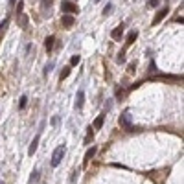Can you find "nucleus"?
<instances>
[{
  "label": "nucleus",
  "instance_id": "obj_1",
  "mask_svg": "<svg viewBox=\"0 0 184 184\" xmlns=\"http://www.w3.org/2000/svg\"><path fill=\"white\" fill-rule=\"evenodd\" d=\"M65 151H66V146H65V144L59 146V147H55V151H53V155H52V160H50L52 168H57V166L61 164V160H63V157H65Z\"/></svg>",
  "mask_w": 184,
  "mask_h": 184
},
{
  "label": "nucleus",
  "instance_id": "obj_2",
  "mask_svg": "<svg viewBox=\"0 0 184 184\" xmlns=\"http://www.w3.org/2000/svg\"><path fill=\"white\" fill-rule=\"evenodd\" d=\"M120 125L122 127H125V129H133V118H131V114L129 112H123L122 116H120Z\"/></svg>",
  "mask_w": 184,
  "mask_h": 184
},
{
  "label": "nucleus",
  "instance_id": "obj_3",
  "mask_svg": "<svg viewBox=\"0 0 184 184\" xmlns=\"http://www.w3.org/2000/svg\"><path fill=\"white\" fill-rule=\"evenodd\" d=\"M61 9L70 15V13H76V11H77V6H76L74 2H70V0H63V2H61Z\"/></svg>",
  "mask_w": 184,
  "mask_h": 184
},
{
  "label": "nucleus",
  "instance_id": "obj_4",
  "mask_svg": "<svg viewBox=\"0 0 184 184\" xmlns=\"http://www.w3.org/2000/svg\"><path fill=\"white\" fill-rule=\"evenodd\" d=\"M83 103H85V90L79 88V90H77V96H76V109H81Z\"/></svg>",
  "mask_w": 184,
  "mask_h": 184
},
{
  "label": "nucleus",
  "instance_id": "obj_5",
  "mask_svg": "<svg viewBox=\"0 0 184 184\" xmlns=\"http://www.w3.org/2000/svg\"><path fill=\"white\" fill-rule=\"evenodd\" d=\"M39 140H41V133L33 138V142L29 144V149H28V155H33L35 151H37V146H39Z\"/></svg>",
  "mask_w": 184,
  "mask_h": 184
},
{
  "label": "nucleus",
  "instance_id": "obj_6",
  "mask_svg": "<svg viewBox=\"0 0 184 184\" xmlns=\"http://www.w3.org/2000/svg\"><path fill=\"white\" fill-rule=\"evenodd\" d=\"M168 13H170V9H168V7H164V9H160V11L157 13V17H155V20H153V24H159V22H160V20H162V18H164V17H166Z\"/></svg>",
  "mask_w": 184,
  "mask_h": 184
},
{
  "label": "nucleus",
  "instance_id": "obj_7",
  "mask_svg": "<svg viewBox=\"0 0 184 184\" xmlns=\"http://www.w3.org/2000/svg\"><path fill=\"white\" fill-rule=\"evenodd\" d=\"M122 33H123V26H118V28H114V29L111 31V37H112V39H120Z\"/></svg>",
  "mask_w": 184,
  "mask_h": 184
},
{
  "label": "nucleus",
  "instance_id": "obj_8",
  "mask_svg": "<svg viewBox=\"0 0 184 184\" xmlns=\"http://www.w3.org/2000/svg\"><path fill=\"white\" fill-rule=\"evenodd\" d=\"M103 120H105V112L100 114V116L94 120V129H101V127H103Z\"/></svg>",
  "mask_w": 184,
  "mask_h": 184
},
{
  "label": "nucleus",
  "instance_id": "obj_9",
  "mask_svg": "<svg viewBox=\"0 0 184 184\" xmlns=\"http://www.w3.org/2000/svg\"><path fill=\"white\" fill-rule=\"evenodd\" d=\"M53 42H55V37H53V35L46 37V42H44V46H46V50H48V52H52V48H53Z\"/></svg>",
  "mask_w": 184,
  "mask_h": 184
},
{
  "label": "nucleus",
  "instance_id": "obj_10",
  "mask_svg": "<svg viewBox=\"0 0 184 184\" xmlns=\"http://www.w3.org/2000/svg\"><path fill=\"white\" fill-rule=\"evenodd\" d=\"M63 24H65L66 28H70V26L74 24V17H72V15H63Z\"/></svg>",
  "mask_w": 184,
  "mask_h": 184
},
{
  "label": "nucleus",
  "instance_id": "obj_11",
  "mask_svg": "<svg viewBox=\"0 0 184 184\" xmlns=\"http://www.w3.org/2000/svg\"><path fill=\"white\" fill-rule=\"evenodd\" d=\"M94 155H96V147H90V149L85 153V164H87V162H88V160L94 157Z\"/></svg>",
  "mask_w": 184,
  "mask_h": 184
},
{
  "label": "nucleus",
  "instance_id": "obj_12",
  "mask_svg": "<svg viewBox=\"0 0 184 184\" xmlns=\"http://www.w3.org/2000/svg\"><path fill=\"white\" fill-rule=\"evenodd\" d=\"M136 37H138V33H136V31H131V33L127 35V44H133Z\"/></svg>",
  "mask_w": 184,
  "mask_h": 184
},
{
  "label": "nucleus",
  "instance_id": "obj_13",
  "mask_svg": "<svg viewBox=\"0 0 184 184\" xmlns=\"http://www.w3.org/2000/svg\"><path fill=\"white\" fill-rule=\"evenodd\" d=\"M92 136H94V131H92V127H88V131H87V136H85V144H90Z\"/></svg>",
  "mask_w": 184,
  "mask_h": 184
},
{
  "label": "nucleus",
  "instance_id": "obj_14",
  "mask_svg": "<svg viewBox=\"0 0 184 184\" xmlns=\"http://www.w3.org/2000/svg\"><path fill=\"white\" fill-rule=\"evenodd\" d=\"M39 181V171L35 170L33 173H31V177H29V184H33V182H37Z\"/></svg>",
  "mask_w": 184,
  "mask_h": 184
},
{
  "label": "nucleus",
  "instance_id": "obj_15",
  "mask_svg": "<svg viewBox=\"0 0 184 184\" xmlns=\"http://www.w3.org/2000/svg\"><path fill=\"white\" fill-rule=\"evenodd\" d=\"M68 74H70V66H65L63 72H61V81H63L65 77H68Z\"/></svg>",
  "mask_w": 184,
  "mask_h": 184
},
{
  "label": "nucleus",
  "instance_id": "obj_16",
  "mask_svg": "<svg viewBox=\"0 0 184 184\" xmlns=\"http://www.w3.org/2000/svg\"><path fill=\"white\" fill-rule=\"evenodd\" d=\"M53 66H55V63H53V61H52L50 65H46V68H44V76H48V74L52 72V68H53Z\"/></svg>",
  "mask_w": 184,
  "mask_h": 184
},
{
  "label": "nucleus",
  "instance_id": "obj_17",
  "mask_svg": "<svg viewBox=\"0 0 184 184\" xmlns=\"http://www.w3.org/2000/svg\"><path fill=\"white\" fill-rule=\"evenodd\" d=\"M26 103H28V98H26V96H22V98H20V101H18V109H24V107H26Z\"/></svg>",
  "mask_w": 184,
  "mask_h": 184
},
{
  "label": "nucleus",
  "instance_id": "obj_18",
  "mask_svg": "<svg viewBox=\"0 0 184 184\" xmlns=\"http://www.w3.org/2000/svg\"><path fill=\"white\" fill-rule=\"evenodd\" d=\"M79 61H81V57H79V55H72V59H70V65L74 66V65H77Z\"/></svg>",
  "mask_w": 184,
  "mask_h": 184
},
{
  "label": "nucleus",
  "instance_id": "obj_19",
  "mask_svg": "<svg viewBox=\"0 0 184 184\" xmlns=\"http://www.w3.org/2000/svg\"><path fill=\"white\" fill-rule=\"evenodd\" d=\"M111 11H112V4H107V6H105V9H103V15H109Z\"/></svg>",
  "mask_w": 184,
  "mask_h": 184
},
{
  "label": "nucleus",
  "instance_id": "obj_20",
  "mask_svg": "<svg viewBox=\"0 0 184 184\" xmlns=\"http://www.w3.org/2000/svg\"><path fill=\"white\" fill-rule=\"evenodd\" d=\"M59 125V116H53L52 118V127H57Z\"/></svg>",
  "mask_w": 184,
  "mask_h": 184
},
{
  "label": "nucleus",
  "instance_id": "obj_21",
  "mask_svg": "<svg viewBox=\"0 0 184 184\" xmlns=\"http://www.w3.org/2000/svg\"><path fill=\"white\" fill-rule=\"evenodd\" d=\"M53 0H42V7H50Z\"/></svg>",
  "mask_w": 184,
  "mask_h": 184
},
{
  "label": "nucleus",
  "instance_id": "obj_22",
  "mask_svg": "<svg viewBox=\"0 0 184 184\" xmlns=\"http://www.w3.org/2000/svg\"><path fill=\"white\" fill-rule=\"evenodd\" d=\"M22 6H24V4H22V0H20V2H18V6H17V13H18V15L22 13Z\"/></svg>",
  "mask_w": 184,
  "mask_h": 184
},
{
  "label": "nucleus",
  "instance_id": "obj_23",
  "mask_svg": "<svg viewBox=\"0 0 184 184\" xmlns=\"http://www.w3.org/2000/svg\"><path fill=\"white\" fill-rule=\"evenodd\" d=\"M111 109H112V101H107V103H105V112L111 111Z\"/></svg>",
  "mask_w": 184,
  "mask_h": 184
},
{
  "label": "nucleus",
  "instance_id": "obj_24",
  "mask_svg": "<svg viewBox=\"0 0 184 184\" xmlns=\"http://www.w3.org/2000/svg\"><path fill=\"white\" fill-rule=\"evenodd\" d=\"M147 4H149V6H151V7H157V6H159V0H149V2H147Z\"/></svg>",
  "mask_w": 184,
  "mask_h": 184
},
{
  "label": "nucleus",
  "instance_id": "obj_25",
  "mask_svg": "<svg viewBox=\"0 0 184 184\" xmlns=\"http://www.w3.org/2000/svg\"><path fill=\"white\" fill-rule=\"evenodd\" d=\"M9 2H15V0H9Z\"/></svg>",
  "mask_w": 184,
  "mask_h": 184
},
{
  "label": "nucleus",
  "instance_id": "obj_26",
  "mask_svg": "<svg viewBox=\"0 0 184 184\" xmlns=\"http://www.w3.org/2000/svg\"><path fill=\"white\" fill-rule=\"evenodd\" d=\"M0 184H4V182H2V181H0Z\"/></svg>",
  "mask_w": 184,
  "mask_h": 184
},
{
  "label": "nucleus",
  "instance_id": "obj_27",
  "mask_svg": "<svg viewBox=\"0 0 184 184\" xmlns=\"http://www.w3.org/2000/svg\"><path fill=\"white\" fill-rule=\"evenodd\" d=\"M96 2H100V0H96Z\"/></svg>",
  "mask_w": 184,
  "mask_h": 184
}]
</instances>
